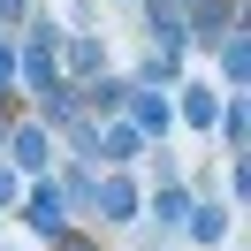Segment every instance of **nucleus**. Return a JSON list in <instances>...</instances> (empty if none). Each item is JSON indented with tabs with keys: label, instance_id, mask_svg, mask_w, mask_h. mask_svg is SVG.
Segmentation results:
<instances>
[{
	"label": "nucleus",
	"instance_id": "39448f33",
	"mask_svg": "<svg viewBox=\"0 0 251 251\" xmlns=\"http://www.w3.org/2000/svg\"><path fill=\"white\" fill-rule=\"evenodd\" d=\"M99 205H107V213H129L137 198H129V183H107V190H99Z\"/></svg>",
	"mask_w": 251,
	"mask_h": 251
},
{
	"label": "nucleus",
	"instance_id": "423d86ee",
	"mask_svg": "<svg viewBox=\"0 0 251 251\" xmlns=\"http://www.w3.org/2000/svg\"><path fill=\"white\" fill-rule=\"evenodd\" d=\"M8 76H16V53H8V46H0V84H8Z\"/></svg>",
	"mask_w": 251,
	"mask_h": 251
},
{
	"label": "nucleus",
	"instance_id": "f257e3e1",
	"mask_svg": "<svg viewBox=\"0 0 251 251\" xmlns=\"http://www.w3.org/2000/svg\"><path fill=\"white\" fill-rule=\"evenodd\" d=\"M31 228H61V190H31Z\"/></svg>",
	"mask_w": 251,
	"mask_h": 251
},
{
	"label": "nucleus",
	"instance_id": "f03ea898",
	"mask_svg": "<svg viewBox=\"0 0 251 251\" xmlns=\"http://www.w3.org/2000/svg\"><path fill=\"white\" fill-rule=\"evenodd\" d=\"M16 160H23V168H46V137H38V129H23V137H16Z\"/></svg>",
	"mask_w": 251,
	"mask_h": 251
},
{
	"label": "nucleus",
	"instance_id": "0eeeda50",
	"mask_svg": "<svg viewBox=\"0 0 251 251\" xmlns=\"http://www.w3.org/2000/svg\"><path fill=\"white\" fill-rule=\"evenodd\" d=\"M0 198H16V183H8V168H0Z\"/></svg>",
	"mask_w": 251,
	"mask_h": 251
},
{
	"label": "nucleus",
	"instance_id": "7ed1b4c3",
	"mask_svg": "<svg viewBox=\"0 0 251 251\" xmlns=\"http://www.w3.org/2000/svg\"><path fill=\"white\" fill-rule=\"evenodd\" d=\"M137 129H145V137H152V129H168V107H160V99H137Z\"/></svg>",
	"mask_w": 251,
	"mask_h": 251
},
{
	"label": "nucleus",
	"instance_id": "20e7f679",
	"mask_svg": "<svg viewBox=\"0 0 251 251\" xmlns=\"http://www.w3.org/2000/svg\"><path fill=\"white\" fill-rule=\"evenodd\" d=\"M183 114H190L198 129H213V99H205V92H190V99H183Z\"/></svg>",
	"mask_w": 251,
	"mask_h": 251
}]
</instances>
